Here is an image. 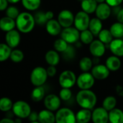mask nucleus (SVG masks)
<instances>
[{
  "label": "nucleus",
  "instance_id": "24",
  "mask_svg": "<svg viewBox=\"0 0 123 123\" xmlns=\"http://www.w3.org/2000/svg\"><path fill=\"white\" fill-rule=\"evenodd\" d=\"M106 66L110 69V71H115L120 69L121 67V61L118 56L112 55L109 57L106 61Z\"/></svg>",
  "mask_w": 123,
  "mask_h": 123
},
{
  "label": "nucleus",
  "instance_id": "39",
  "mask_svg": "<svg viewBox=\"0 0 123 123\" xmlns=\"http://www.w3.org/2000/svg\"><path fill=\"white\" fill-rule=\"evenodd\" d=\"M60 98L63 101H68L71 98L72 92L70 88H62V89L59 92Z\"/></svg>",
  "mask_w": 123,
  "mask_h": 123
},
{
  "label": "nucleus",
  "instance_id": "32",
  "mask_svg": "<svg viewBox=\"0 0 123 123\" xmlns=\"http://www.w3.org/2000/svg\"><path fill=\"white\" fill-rule=\"evenodd\" d=\"M116 105H117V99L115 97L112 96L107 97L102 102V107L105 109H106L108 112L115 108Z\"/></svg>",
  "mask_w": 123,
  "mask_h": 123
},
{
  "label": "nucleus",
  "instance_id": "20",
  "mask_svg": "<svg viewBox=\"0 0 123 123\" xmlns=\"http://www.w3.org/2000/svg\"><path fill=\"white\" fill-rule=\"evenodd\" d=\"M92 117V113L89 109L82 108L76 115V122L79 123H89Z\"/></svg>",
  "mask_w": 123,
  "mask_h": 123
},
{
  "label": "nucleus",
  "instance_id": "4",
  "mask_svg": "<svg viewBox=\"0 0 123 123\" xmlns=\"http://www.w3.org/2000/svg\"><path fill=\"white\" fill-rule=\"evenodd\" d=\"M12 111L16 117L22 119L29 117L31 113V108L26 102L20 100L14 103Z\"/></svg>",
  "mask_w": 123,
  "mask_h": 123
},
{
  "label": "nucleus",
  "instance_id": "27",
  "mask_svg": "<svg viewBox=\"0 0 123 123\" xmlns=\"http://www.w3.org/2000/svg\"><path fill=\"white\" fill-rule=\"evenodd\" d=\"M115 38H121L123 37V23L117 22L112 25L110 30Z\"/></svg>",
  "mask_w": 123,
  "mask_h": 123
},
{
  "label": "nucleus",
  "instance_id": "31",
  "mask_svg": "<svg viewBox=\"0 0 123 123\" xmlns=\"http://www.w3.org/2000/svg\"><path fill=\"white\" fill-rule=\"evenodd\" d=\"M23 6L30 11H33L39 8L41 4V0H21Z\"/></svg>",
  "mask_w": 123,
  "mask_h": 123
},
{
  "label": "nucleus",
  "instance_id": "1",
  "mask_svg": "<svg viewBox=\"0 0 123 123\" xmlns=\"http://www.w3.org/2000/svg\"><path fill=\"white\" fill-rule=\"evenodd\" d=\"M76 99L81 108L92 110L97 104V96L89 89H81L77 93Z\"/></svg>",
  "mask_w": 123,
  "mask_h": 123
},
{
  "label": "nucleus",
  "instance_id": "34",
  "mask_svg": "<svg viewBox=\"0 0 123 123\" xmlns=\"http://www.w3.org/2000/svg\"><path fill=\"white\" fill-rule=\"evenodd\" d=\"M79 68L84 72L89 71L92 68V61L89 57H84L79 61Z\"/></svg>",
  "mask_w": 123,
  "mask_h": 123
},
{
  "label": "nucleus",
  "instance_id": "14",
  "mask_svg": "<svg viewBox=\"0 0 123 123\" xmlns=\"http://www.w3.org/2000/svg\"><path fill=\"white\" fill-rule=\"evenodd\" d=\"M92 74L95 78V79L103 80L107 79L110 75V69L107 66L104 65H97L92 68Z\"/></svg>",
  "mask_w": 123,
  "mask_h": 123
},
{
  "label": "nucleus",
  "instance_id": "17",
  "mask_svg": "<svg viewBox=\"0 0 123 123\" xmlns=\"http://www.w3.org/2000/svg\"><path fill=\"white\" fill-rule=\"evenodd\" d=\"M45 27H46V30L47 32L53 36L58 35L61 32V25L59 23V22L58 20L55 19H49L47 23L45 24Z\"/></svg>",
  "mask_w": 123,
  "mask_h": 123
},
{
  "label": "nucleus",
  "instance_id": "37",
  "mask_svg": "<svg viewBox=\"0 0 123 123\" xmlns=\"http://www.w3.org/2000/svg\"><path fill=\"white\" fill-rule=\"evenodd\" d=\"M9 58L12 60V61L14 63H19L24 58V53L20 50H18V49L14 50L12 51Z\"/></svg>",
  "mask_w": 123,
  "mask_h": 123
},
{
  "label": "nucleus",
  "instance_id": "30",
  "mask_svg": "<svg viewBox=\"0 0 123 123\" xmlns=\"http://www.w3.org/2000/svg\"><path fill=\"white\" fill-rule=\"evenodd\" d=\"M98 36H99V40H101L105 44L110 43L112 41V38H113V35L111 31L107 29L102 30L101 32L99 33Z\"/></svg>",
  "mask_w": 123,
  "mask_h": 123
},
{
  "label": "nucleus",
  "instance_id": "6",
  "mask_svg": "<svg viewBox=\"0 0 123 123\" xmlns=\"http://www.w3.org/2000/svg\"><path fill=\"white\" fill-rule=\"evenodd\" d=\"M76 76L72 71L66 70L60 74L58 81L62 88H71L76 83Z\"/></svg>",
  "mask_w": 123,
  "mask_h": 123
},
{
  "label": "nucleus",
  "instance_id": "18",
  "mask_svg": "<svg viewBox=\"0 0 123 123\" xmlns=\"http://www.w3.org/2000/svg\"><path fill=\"white\" fill-rule=\"evenodd\" d=\"M110 48L111 52L118 57L123 56V40L120 38L112 40L110 43Z\"/></svg>",
  "mask_w": 123,
  "mask_h": 123
},
{
  "label": "nucleus",
  "instance_id": "15",
  "mask_svg": "<svg viewBox=\"0 0 123 123\" xmlns=\"http://www.w3.org/2000/svg\"><path fill=\"white\" fill-rule=\"evenodd\" d=\"M5 40L6 44L12 48H16L20 43V35L18 31L13 29L6 32L5 35Z\"/></svg>",
  "mask_w": 123,
  "mask_h": 123
},
{
  "label": "nucleus",
  "instance_id": "45",
  "mask_svg": "<svg viewBox=\"0 0 123 123\" xmlns=\"http://www.w3.org/2000/svg\"><path fill=\"white\" fill-rule=\"evenodd\" d=\"M8 0H0V10L4 11L7 9Z\"/></svg>",
  "mask_w": 123,
  "mask_h": 123
},
{
  "label": "nucleus",
  "instance_id": "38",
  "mask_svg": "<svg viewBox=\"0 0 123 123\" xmlns=\"http://www.w3.org/2000/svg\"><path fill=\"white\" fill-rule=\"evenodd\" d=\"M35 20L37 25H45L47 23L48 19H47L46 14L43 12H37L35 15Z\"/></svg>",
  "mask_w": 123,
  "mask_h": 123
},
{
  "label": "nucleus",
  "instance_id": "49",
  "mask_svg": "<svg viewBox=\"0 0 123 123\" xmlns=\"http://www.w3.org/2000/svg\"><path fill=\"white\" fill-rule=\"evenodd\" d=\"M20 0H8V1L9 3H12V4H16L17 3L18 1H19Z\"/></svg>",
  "mask_w": 123,
  "mask_h": 123
},
{
  "label": "nucleus",
  "instance_id": "42",
  "mask_svg": "<svg viewBox=\"0 0 123 123\" xmlns=\"http://www.w3.org/2000/svg\"><path fill=\"white\" fill-rule=\"evenodd\" d=\"M29 120L32 123H38V114L35 112H31L30 115L28 117Z\"/></svg>",
  "mask_w": 123,
  "mask_h": 123
},
{
  "label": "nucleus",
  "instance_id": "36",
  "mask_svg": "<svg viewBox=\"0 0 123 123\" xmlns=\"http://www.w3.org/2000/svg\"><path fill=\"white\" fill-rule=\"evenodd\" d=\"M68 47V43L63 38L58 39L54 43V48L58 52L63 53Z\"/></svg>",
  "mask_w": 123,
  "mask_h": 123
},
{
  "label": "nucleus",
  "instance_id": "50",
  "mask_svg": "<svg viewBox=\"0 0 123 123\" xmlns=\"http://www.w3.org/2000/svg\"><path fill=\"white\" fill-rule=\"evenodd\" d=\"M97 1L98 4H100V3H103V2H106V0H96Z\"/></svg>",
  "mask_w": 123,
  "mask_h": 123
},
{
  "label": "nucleus",
  "instance_id": "2",
  "mask_svg": "<svg viewBox=\"0 0 123 123\" xmlns=\"http://www.w3.org/2000/svg\"><path fill=\"white\" fill-rule=\"evenodd\" d=\"M35 17L29 12L19 13L16 19V26L18 30L22 33L31 32L35 27Z\"/></svg>",
  "mask_w": 123,
  "mask_h": 123
},
{
  "label": "nucleus",
  "instance_id": "10",
  "mask_svg": "<svg viewBox=\"0 0 123 123\" xmlns=\"http://www.w3.org/2000/svg\"><path fill=\"white\" fill-rule=\"evenodd\" d=\"M74 18L75 17L71 11L68 9H64L58 14V21L59 22L61 25L65 28L71 27L72 24L74 23Z\"/></svg>",
  "mask_w": 123,
  "mask_h": 123
},
{
  "label": "nucleus",
  "instance_id": "35",
  "mask_svg": "<svg viewBox=\"0 0 123 123\" xmlns=\"http://www.w3.org/2000/svg\"><path fill=\"white\" fill-rule=\"evenodd\" d=\"M13 103L12 100L7 97H3L0 99V110L2 112H7L12 109Z\"/></svg>",
  "mask_w": 123,
  "mask_h": 123
},
{
  "label": "nucleus",
  "instance_id": "5",
  "mask_svg": "<svg viewBox=\"0 0 123 123\" xmlns=\"http://www.w3.org/2000/svg\"><path fill=\"white\" fill-rule=\"evenodd\" d=\"M55 122L58 123H74L76 122V115L68 108H61L55 114Z\"/></svg>",
  "mask_w": 123,
  "mask_h": 123
},
{
  "label": "nucleus",
  "instance_id": "33",
  "mask_svg": "<svg viewBox=\"0 0 123 123\" xmlns=\"http://www.w3.org/2000/svg\"><path fill=\"white\" fill-rule=\"evenodd\" d=\"M94 39V35L89 30H85L80 33V40L84 44H90Z\"/></svg>",
  "mask_w": 123,
  "mask_h": 123
},
{
  "label": "nucleus",
  "instance_id": "13",
  "mask_svg": "<svg viewBox=\"0 0 123 123\" xmlns=\"http://www.w3.org/2000/svg\"><path fill=\"white\" fill-rule=\"evenodd\" d=\"M89 51L94 57H101L105 53V45L99 40H93L89 44Z\"/></svg>",
  "mask_w": 123,
  "mask_h": 123
},
{
  "label": "nucleus",
  "instance_id": "28",
  "mask_svg": "<svg viewBox=\"0 0 123 123\" xmlns=\"http://www.w3.org/2000/svg\"><path fill=\"white\" fill-rule=\"evenodd\" d=\"M45 97V89L42 86H36L32 92L31 98L34 102H40Z\"/></svg>",
  "mask_w": 123,
  "mask_h": 123
},
{
  "label": "nucleus",
  "instance_id": "40",
  "mask_svg": "<svg viewBox=\"0 0 123 123\" xmlns=\"http://www.w3.org/2000/svg\"><path fill=\"white\" fill-rule=\"evenodd\" d=\"M6 16L7 17H9L14 19H17V17L19 16V10L17 9V7L15 6H9L6 9Z\"/></svg>",
  "mask_w": 123,
  "mask_h": 123
},
{
  "label": "nucleus",
  "instance_id": "41",
  "mask_svg": "<svg viewBox=\"0 0 123 123\" xmlns=\"http://www.w3.org/2000/svg\"><path fill=\"white\" fill-rule=\"evenodd\" d=\"M63 57L66 59V60H69L71 59L74 57L75 55V50L74 49V48L71 45H68V47L67 48V49L63 52Z\"/></svg>",
  "mask_w": 123,
  "mask_h": 123
},
{
  "label": "nucleus",
  "instance_id": "8",
  "mask_svg": "<svg viewBox=\"0 0 123 123\" xmlns=\"http://www.w3.org/2000/svg\"><path fill=\"white\" fill-rule=\"evenodd\" d=\"M61 38L66 40L68 44H73L80 39L79 30L76 27H65L61 33Z\"/></svg>",
  "mask_w": 123,
  "mask_h": 123
},
{
  "label": "nucleus",
  "instance_id": "25",
  "mask_svg": "<svg viewBox=\"0 0 123 123\" xmlns=\"http://www.w3.org/2000/svg\"><path fill=\"white\" fill-rule=\"evenodd\" d=\"M45 61L50 66H56L60 61V56L57 50H49L45 55Z\"/></svg>",
  "mask_w": 123,
  "mask_h": 123
},
{
  "label": "nucleus",
  "instance_id": "48",
  "mask_svg": "<svg viewBox=\"0 0 123 123\" xmlns=\"http://www.w3.org/2000/svg\"><path fill=\"white\" fill-rule=\"evenodd\" d=\"M45 14H46L47 19H48V20L53 19V12H51V11H48V12H45Z\"/></svg>",
  "mask_w": 123,
  "mask_h": 123
},
{
  "label": "nucleus",
  "instance_id": "46",
  "mask_svg": "<svg viewBox=\"0 0 123 123\" xmlns=\"http://www.w3.org/2000/svg\"><path fill=\"white\" fill-rule=\"evenodd\" d=\"M117 19L118 22L123 23V8L118 12L117 14Z\"/></svg>",
  "mask_w": 123,
  "mask_h": 123
},
{
  "label": "nucleus",
  "instance_id": "16",
  "mask_svg": "<svg viewBox=\"0 0 123 123\" xmlns=\"http://www.w3.org/2000/svg\"><path fill=\"white\" fill-rule=\"evenodd\" d=\"M95 13L97 17H98L101 20H105L111 14L110 6L107 2L100 3L97 5Z\"/></svg>",
  "mask_w": 123,
  "mask_h": 123
},
{
  "label": "nucleus",
  "instance_id": "26",
  "mask_svg": "<svg viewBox=\"0 0 123 123\" xmlns=\"http://www.w3.org/2000/svg\"><path fill=\"white\" fill-rule=\"evenodd\" d=\"M89 29L93 33L94 35H98L102 30V24L101 19H99L98 17L90 19Z\"/></svg>",
  "mask_w": 123,
  "mask_h": 123
},
{
  "label": "nucleus",
  "instance_id": "9",
  "mask_svg": "<svg viewBox=\"0 0 123 123\" xmlns=\"http://www.w3.org/2000/svg\"><path fill=\"white\" fill-rule=\"evenodd\" d=\"M90 22V19L88 13L84 11L79 12L74 18V25L75 27L77 28L79 31H83L89 28Z\"/></svg>",
  "mask_w": 123,
  "mask_h": 123
},
{
  "label": "nucleus",
  "instance_id": "43",
  "mask_svg": "<svg viewBox=\"0 0 123 123\" xmlns=\"http://www.w3.org/2000/svg\"><path fill=\"white\" fill-rule=\"evenodd\" d=\"M47 73H48V76H50V77L54 76L56 74V68H55V66H50L47 68Z\"/></svg>",
  "mask_w": 123,
  "mask_h": 123
},
{
  "label": "nucleus",
  "instance_id": "44",
  "mask_svg": "<svg viewBox=\"0 0 123 123\" xmlns=\"http://www.w3.org/2000/svg\"><path fill=\"white\" fill-rule=\"evenodd\" d=\"M123 0H106V2L110 6H119Z\"/></svg>",
  "mask_w": 123,
  "mask_h": 123
},
{
  "label": "nucleus",
  "instance_id": "29",
  "mask_svg": "<svg viewBox=\"0 0 123 123\" xmlns=\"http://www.w3.org/2000/svg\"><path fill=\"white\" fill-rule=\"evenodd\" d=\"M12 48L7 44L1 43L0 45V61L3 62L10 58L12 53Z\"/></svg>",
  "mask_w": 123,
  "mask_h": 123
},
{
  "label": "nucleus",
  "instance_id": "3",
  "mask_svg": "<svg viewBox=\"0 0 123 123\" xmlns=\"http://www.w3.org/2000/svg\"><path fill=\"white\" fill-rule=\"evenodd\" d=\"M48 76L47 70L43 67L37 66L32 71L30 74V81L35 86H43L47 81Z\"/></svg>",
  "mask_w": 123,
  "mask_h": 123
},
{
  "label": "nucleus",
  "instance_id": "47",
  "mask_svg": "<svg viewBox=\"0 0 123 123\" xmlns=\"http://www.w3.org/2000/svg\"><path fill=\"white\" fill-rule=\"evenodd\" d=\"M1 123H15L14 120H12V119H9V118H4L2 119L1 121H0Z\"/></svg>",
  "mask_w": 123,
  "mask_h": 123
},
{
  "label": "nucleus",
  "instance_id": "7",
  "mask_svg": "<svg viewBox=\"0 0 123 123\" xmlns=\"http://www.w3.org/2000/svg\"><path fill=\"white\" fill-rule=\"evenodd\" d=\"M95 78L88 71L81 74L76 79V84L81 89H89L94 84Z\"/></svg>",
  "mask_w": 123,
  "mask_h": 123
},
{
  "label": "nucleus",
  "instance_id": "11",
  "mask_svg": "<svg viewBox=\"0 0 123 123\" xmlns=\"http://www.w3.org/2000/svg\"><path fill=\"white\" fill-rule=\"evenodd\" d=\"M44 105L49 110L56 111L61 106V98L53 94H48L44 99Z\"/></svg>",
  "mask_w": 123,
  "mask_h": 123
},
{
  "label": "nucleus",
  "instance_id": "21",
  "mask_svg": "<svg viewBox=\"0 0 123 123\" xmlns=\"http://www.w3.org/2000/svg\"><path fill=\"white\" fill-rule=\"evenodd\" d=\"M16 25V21L9 17H4L0 20V27L3 31L8 32L14 28Z\"/></svg>",
  "mask_w": 123,
  "mask_h": 123
},
{
  "label": "nucleus",
  "instance_id": "22",
  "mask_svg": "<svg viewBox=\"0 0 123 123\" xmlns=\"http://www.w3.org/2000/svg\"><path fill=\"white\" fill-rule=\"evenodd\" d=\"M109 121L112 123H123V112L118 108H114L109 112Z\"/></svg>",
  "mask_w": 123,
  "mask_h": 123
},
{
  "label": "nucleus",
  "instance_id": "19",
  "mask_svg": "<svg viewBox=\"0 0 123 123\" xmlns=\"http://www.w3.org/2000/svg\"><path fill=\"white\" fill-rule=\"evenodd\" d=\"M38 121L43 123H53L55 122V115L51 110H43L38 113Z\"/></svg>",
  "mask_w": 123,
  "mask_h": 123
},
{
  "label": "nucleus",
  "instance_id": "12",
  "mask_svg": "<svg viewBox=\"0 0 123 123\" xmlns=\"http://www.w3.org/2000/svg\"><path fill=\"white\" fill-rule=\"evenodd\" d=\"M92 119L94 123H107L109 121V112L103 107L96 108L92 112Z\"/></svg>",
  "mask_w": 123,
  "mask_h": 123
},
{
  "label": "nucleus",
  "instance_id": "23",
  "mask_svg": "<svg viewBox=\"0 0 123 123\" xmlns=\"http://www.w3.org/2000/svg\"><path fill=\"white\" fill-rule=\"evenodd\" d=\"M98 3L96 0H81V6L82 10L88 14L95 12Z\"/></svg>",
  "mask_w": 123,
  "mask_h": 123
}]
</instances>
